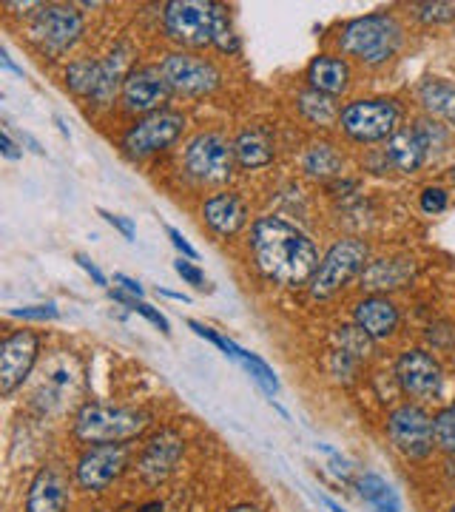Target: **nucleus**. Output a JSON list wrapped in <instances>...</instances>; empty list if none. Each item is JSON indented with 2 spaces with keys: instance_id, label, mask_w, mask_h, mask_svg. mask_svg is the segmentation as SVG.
I'll list each match as a JSON object with an SVG mask.
<instances>
[{
  "instance_id": "nucleus-49",
  "label": "nucleus",
  "mask_w": 455,
  "mask_h": 512,
  "mask_svg": "<svg viewBox=\"0 0 455 512\" xmlns=\"http://www.w3.org/2000/svg\"><path fill=\"white\" fill-rule=\"evenodd\" d=\"M228 512H262L256 504H251V501H242V504H234Z\"/></svg>"
},
{
  "instance_id": "nucleus-2",
  "label": "nucleus",
  "mask_w": 455,
  "mask_h": 512,
  "mask_svg": "<svg viewBox=\"0 0 455 512\" xmlns=\"http://www.w3.org/2000/svg\"><path fill=\"white\" fill-rule=\"evenodd\" d=\"M404 43H407V29L396 12H370L350 18L336 29L333 37L336 52L364 69L390 66L401 55Z\"/></svg>"
},
{
  "instance_id": "nucleus-37",
  "label": "nucleus",
  "mask_w": 455,
  "mask_h": 512,
  "mask_svg": "<svg viewBox=\"0 0 455 512\" xmlns=\"http://www.w3.org/2000/svg\"><path fill=\"white\" fill-rule=\"evenodd\" d=\"M188 328L194 330V333H197L200 339H208L211 345H217V348L222 350L225 356H231L234 362H239V350H242V348H239L237 342H231L228 336H222L219 330L208 328V325H202V322H197V319H188Z\"/></svg>"
},
{
  "instance_id": "nucleus-9",
  "label": "nucleus",
  "mask_w": 455,
  "mask_h": 512,
  "mask_svg": "<svg viewBox=\"0 0 455 512\" xmlns=\"http://www.w3.org/2000/svg\"><path fill=\"white\" fill-rule=\"evenodd\" d=\"M393 379L399 384L401 396H407V402L433 404L441 402L444 387H447V373L436 353L430 348H404L393 362Z\"/></svg>"
},
{
  "instance_id": "nucleus-8",
  "label": "nucleus",
  "mask_w": 455,
  "mask_h": 512,
  "mask_svg": "<svg viewBox=\"0 0 455 512\" xmlns=\"http://www.w3.org/2000/svg\"><path fill=\"white\" fill-rule=\"evenodd\" d=\"M370 262V245L362 237H342L322 254V262L310 279L308 291L313 299H330L345 291L353 279L364 274Z\"/></svg>"
},
{
  "instance_id": "nucleus-18",
  "label": "nucleus",
  "mask_w": 455,
  "mask_h": 512,
  "mask_svg": "<svg viewBox=\"0 0 455 512\" xmlns=\"http://www.w3.org/2000/svg\"><path fill=\"white\" fill-rule=\"evenodd\" d=\"M182 453H185V439H182L177 430L165 427V430L154 433L143 444V453L137 458V473L151 487L154 484H163L165 478L177 470Z\"/></svg>"
},
{
  "instance_id": "nucleus-40",
  "label": "nucleus",
  "mask_w": 455,
  "mask_h": 512,
  "mask_svg": "<svg viewBox=\"0 0 455 512\" xmlns=\"http://www.w3.org/2000/svg\"><path fill=\"white\" fill-rule=\"evenodd\" d=\"M97 214L109 222L117 234H123V239H128V242H134V239H137V225H134V220H131V217H123V214H111V211H106V208H100Z\"/></svg>"
},
{
  "instance_id": "nucleus-29",
  "label": "nucleus",
  "mask_w": 455,
  "mask_h": 512,
  "mask_svg": "<svg viewBox=\"0 0 455 512\" xmlns=\"http://www.w3.org/2000/svg\"><path fill=\"white\" fill-rule=\"evenodd\" d=\"M356 490L362 495V501H367L373 512H401V498L393 490V484L379 473H364L356 481Z\"/></svg>"
},
{
  "instance_id": "nucleus-28",
  "label": "nucleus",
  "mask_w": 455,
  "mask_h": 512,
  "mask_svg": "<svg viewBox=\"0 0 455 512\" xmlns=\"http://www.w3.org/2000/svg\"><path fill=\"white\" fill-rule=\"evenodd\" d=\"M63 80H66V89L80 97V100H94V94L100 89V60L94 57H77L66 66L63 72Z\"/></svg>"
},
{
  "instance_id": "nucleus-36",
  "label": "nucleus",
  "mask_w": 455,
  "mask_h": 512,
  "mask_svg": "<svg viewBox=\"0 0 455 512\" xmlns=\"http://www.w3.org/2000/svg\"><path fill=\"white\" fill-rule=\"evenodd\" d=\"M419 208L427 217H438L450 208V191L444 185H424L419 191Z\"/></svg>"
},
{
  "instance_id": "nucleus-25",
  "label": "nucleus",
  "mask_w": 455,
  "mask_h": 512,
  "mask_svg": "<svg viewBox=\"0 0 455 512\" xmlns=\"http://www.w3.org/2000/svg\"><path fill=\"white\" fill-rule=\"evenodd\" d=\"M416 103L427 117L455 128V83L444 77H424L416 86Z\"/></svg>"
},
{
  "instance_id": "nucleus-14",
  "label": "nucleus",
  "mask_w": 455,
  "mask_h": 512,
  "mask_svg": "<svg viewBox=\"0 0 455 512\" xmlns=\"http://www.w3.org/2000/svg\"><path fill=\"white\" fill-rule=\"evenodd\" d=\"M40 359V336L35 330H12L0 342V396H15L32 376Z\"/></svg>"
},
{
  "instance_id": "nucleus-27",
  "label": "nucleus",
  "mask_w": 455,
  "mask_h": 512,
  "mask_svg": "<svg viewBox=\"0 0 455 512\" xmlns=\"http://www.w3.org/2000/svg\"><path fill=\"white\" fill-rule=\"evenodd\" d=\"M296 111L299 117L308 123V126L319 128V131H328V128L339 126V114H342V106L336 97H328L322 92H313V89H302L296 94Z\"/></svg>"
},
{
  "instance_id": "nucleus-32",
  "label": "nucleus",
  "mask_w": 455,
  "mask_h": 512,
  "mask_svg": "<svg viewBox=\"0 0 455 512\" xmlns=\"http://www.w3.org/2000/svg\"><path fill=\"white\" fill-rule=\"evenodd\" d=\"M407 15L421 26H444L455 20V3L450 0H427V3H410Z\"/></svg>"
},
{
  "instance_id": "nucleus-10",
  "label": "nucleus",
  "mask_w": 455,
  "mask_h": 512,
  "mask_svg": "<svg viewBox=\"0 0 455 512\" xmlns=\"http://www.w3.org/2000/svg\"><path fill=\"white\" fill-rule=\"evenodd\" d=\"M182 168L200 185H225L237 174L234 140L219 131H200L182 148Z\"/></svg>"
},
{
  "instance_id": "nucleus-1",
  "label": "nucleus",
  "mask_w": 455,
  "mask_h": 512,
  "mask_svg": "<svg viewBox=\"0 0 455 512\" xmlns=\"http://www.w3.org/2000/svg\"><path fill=\"white\" fill-rule=\"evenodd\" d=\"M248 248L259 274L279 288H305L316 274L322 254L316 239L285 217L265 214L251 225Z\"/></svg>"
},
{
  "instance_id": "nucleus-13",
  "label": "nucleus",
  "mask_w": 455,
  "mask_h": 512,
  "mask_svg": "<svg viewBox=\"0 0 455 512\" xmlns=\"http://www.w3.org/2000/svg\"><path fill=\"white\" fill-rule=\"evenodd\" d=\"M165 80L171 86V92L197 100V97H208L222 86V72L217 69L214 60L197 55V52H185V49H174L160 60Z\"/></svg>"
},
{
  "instance_id": "nucleus-48",
  "label": "nucleus",
  "mask_w": 455,
  "mask_h": 512,
  "mask_svg": "<svg viewBox=\"0 0 455 512\" xmlns=\"http://www.w3.org/2000/svg\"><path fill=\"white\" fill-rule=\"evenodd\" d=\"M134 512H165V504H163V501H148V504L137 507Z\"/></svg>"
},
{
  "instance_id": "nucleus-11",
  "label": "nucleus",
  "mask_w": 455,
  "mask_h": 512,
  "mask_svg": "<svg viewBox=\"0 0 455 512\" xmlns=\"http://www.w3.org/2000/svg\"><path fill=\"white\" fill-rule=\"evenodd\" d=\"M163 32L185 52L214 46V0H168L163 6Z\"/></svg>"
},
{
  "instance_id": "nucleus-7",
  "label": "nucleus",
  "mask_w": 455,
  "mask_h": 512,
  "mask_svg": "<svg viewBox=\"0 0 455 512\" xmlns=\"http://www.w3.org/2000/svg\"><path fill=\"white\" fill-rule=\"evenodd\" d=\"M185 128H188V117L180 109L168 106L163 111L137 117L120 134V151L126 154L128 160L143 163V160H151V157L168 151L185 134Z\"/></svg>"
},
{
  "instance_id": "nucleus-54",
  "label": "nucleus",
  "mask_w": 455,
  "mask_h": 512,
  "mask_svg": "<svg viewBox=\"0 0 455 512\" xmlns=\"http://www.w3.org/2000/svg\"><path fill=\"white\" fill-rule=\"evenodd\" d=\"M447 512H455V501H453V504H450V507H447Z\"/></svg>"
},
{
  "instance_id": "nucleus-30",
  "label": "nucleus",
  "mask_w": 455,
  "mask_h": 512,
  "mask_svg": "<svg viewBox=\"0 0 455 512\" xmlns=\"http://www.w3.org/2000/svg\"><path fill=\"white\" fill-rule=\"evenodd\" d=\"M214 49L219 55L234 57L242 49V40L234 26V15L225 3H214Z\"/></svg>"
},
{
  "instance_id": "nucleus-51",
  "label": "nucleus",
  "mask_w": 455,
  "mask_h": 512,
  "mask_svg": "<svg viewBox=\"0 0 455 512\" xmlns=\"http://www.w3.org/2000/svg\"><path fill=\"white\" fill-rule=\"evenodd\" d=\"M157 293H163V296H168V299H177V302H191L185 293H174V291H165V288H157Z\"/></svg>"
},
{
  "instance_id": "nucleus-44",
  "label": "nucleus",
  "mask_w": 455,
  "mask_h": 512,
  "mask_svg": "<svg viewBox=\"0 0 455 512\" xmlns=\"http://www.w3.org/2000/svg\"><path fill=\"white\" fill-rule=\"evenodd\" d=\"M114 282L120 285V291L131 293V296H137V299H143V296H146V288H143V285H140V279H134V276L114 274Z\"/></svg>"
},
{
  "instance_id": "nucleus-47",
  "label": "nucleus",
  "mask_w": 455,
  "mask_h": 512,
  "mask_svg": "<svg viewBox=\"0 0 455 512\" xmlns=\"http://www.w3.org/2000/svg\"><path fill=\"white\" fill-rule=\"evenodd\" d=\"M0 63H3V66H6L9 72H15L18 77H23V69H20V66H15V60L9 57V52H6V49H0Z\"/></svg>"
},
{
  "instance_id": "nucleus-22",
  "label": "nucleus",
  "mask_w": 455,
  "mask_h": 512,
  "mask_svg": "<svg viewBox=\"0 0 455 512\" xmlns=\"http://www.w3.org/2000/svg\"><path fill=\"white\" fill-rule=\"evenodd\" d=\"M305 83L313 92H322L339 100L353 86V63L339 52H319L305 69Z\"/></svg>"
},
{
  "instance_id": "nucleus-12",
  "label": "nucleus",
  "mask_w": 455,
  "mask_h": 512,
  "mask_svg": "<svg viewBox=\"0 0 455 512\" xmlns=\"http://www.w3.org/2000/svg\"><path fill=\"white\" fill-rule=\"evenodd\" d=\"M128 461H131L128 444H94V447H83L77 461H74L72 481L77 484L80 493H106L123 478V473L128 470Z\"/></svg>"
},
{
  "instance_id": "nucleus-26",
  "label": "nucleus",
  "mask_w": 455,
  "mask_h": 512,
  "mask_svg": "<svg viewBox=\"0 0 455 512\" xmlns=\"http://www.w3.org/2000/svg\"><path fill=\"white\" fill-rule=\"evenodd\" d=\"M299 165L305 171V177L316 180V183H333L345 174V154L339 148L328 143V140H313L302 157H299Z\"/></svg>"
},
{
  "instance_id": "nucleus-50",
  "label": "nucleus",
  "mask_w": 455,
  "mask_h": 512,
  "mask_svg": "<svg viewBox=\"0 0 455 512\" xmlns=\"http://www.w3.org/2000/svg\"><path fill=\"white\" fill-rule=\"evenodd\" d=\"M322 504H325L330 512H347L342 504H336V501H333V498H328V495H322Z\"/></svg>"
},
{
  "instance_id": "nucleus-17",
  "label": "nucleus",
  "mask_w": 455,
  "mask_h": 512,
  "mask_svg": "<svg viewBox=\"0 0 455 512\" xmlns=\"http://www.w3.org/2000/svg\"><path fill=\"white\" fill-rule=\"evenodd\" d=\"M202 225L219 239H231L242 234L251 222V208L242 194L231 191V188H222L214 191L211 197H205L200 208Z\"/></svg>"
},
{
  "instance_id": "nucleus-34",
  "label": "nucleus",
  "mask_w": 455,
  "mask_h": 512,
  "mask_svg": "<svg viewBox=\"0 0 455 512\" xmlns=\"http://www.w3.org/2000/svg\"><path fill=\"white\" fill-rule=\"evenodd\" d=\"M433 427H436V447L444 456H455V399L441 404L433 413Z\"/></svg>"
},
{
  "instance_id": "nucleus-23",
  "label": "nucleus",
  "mask_w": 455,
  "mask_h": 512,
  "mask_svg": "<svg viewBox=\"0 0 455 512\" xmlns=\"http://www.w3.org/2000/svg\"><path fill=\"white\" fill-rule=\"evenodd\" d=\"M131 60H134V52H131L126 40H120L109 55L100 60V89L91 100L97 109H109L114 100H120L123 83H126L128 72L134 69Z\"/></svg>"
},
{
  "instance_id": "nucleus-33",
  "label": "nucleus",
  "mask_w": 455,
  "mask_h": 512,
  "mask_svg": "<svg viewBox=\"0 0 455 512\" xmlns=\"http://www.w3.org/2000/svg\"><path fill=\"white\" fill-rule=\"evenodd\" d=\"M239 365L254 376V382L259 384L268 396H276V393H279V376H276V370H273L265 359H259L256 353L242 348L239 350Z\"/></svg>"
},
{
  "instance_id": "nucleus-31",
  "label": "nucleus",
  "mask_w": 455,
  "mask_h": 512,
  "mask_svg": "<svg viewBox=\"0 0 455 512\" xmlns=\"http://www.w3.org/2000/svg\"><path fill=\"white\" fill-rule=\"evenodd\" d=\"M333 336H336V342H339V348L336 350H342L347 356L359 359L362 365L373 356V350H376V342H373L364 330L356 328L353 322H350V325H339Z\"/></svg>"
},
{
  "instance_id": "nucleus-16",
  "label": "nucleus",
  "mask_w": 455,
  "mask_h": 512,
  "mask_svg": "<svg viewBox=\"0 0 455 512\" xmlns=\"http://www.w3.org/2000/svg\"><path fill=\"white\" fill-rule=\"evenodd\" d=\"M350 319L376 345L379 342H393L401 333V325H404L399 302L393 296H382V293H364V296H359L353 302V308H350Z\"/></svg>"
},
{
  "instance_id": "nucleus-43",
  "label": "nucleus",
  "mask_w": 455,
  "mask_h": 512,
  "mask_svg": "<svg viewBox=\"0 0 455 512\" xmlns=\"http://www.w3.org/2000/svg\"><path fill=\"white\" fill-rule=\"evenodd\" d=\"M0 154H3L6 160H20V157H23V148H18V143L12 140L9 128L0 131Z\"/></svg>"
},
{
  "instance_id": "nucleus-15",
  "label": "nucleus",
  "mask_w": 455,
  "mask_h": 512,
  "mask_svg": "<svg viewBox=\"0 0 455 512\" xmlns=\"http://www.w3.org/2000/svg\"><path fill=\"white\" fill-rule=\"evenodd\" d=\"M174 97L168 80H165L160 63H143L128 72L123 92H120V109L134 117H146L154 111L168 109V100Z\"/></svg>"
},
{
  "instance_id": "nucleus-42",
  "label": "nucleus",
  "mask_w": 455,
  "mask_h": 512,
  "mask_svg": "<svg viewBox=\"0 0 455 512\" xmlns=\"http://www.w3.org/2000/svg\"><path fill=\"white\" fill-rule=\"evenodd\" d=\"M74 262H77V265H80V268H83V271H86L91 279H94V285H103V288H106V282H109V279H106V274H103V271H100V268L91 262V256L77 254L74 256Z\"/></svg>"
},
{
  "instance_id": "nucleus-35",
  "label": "nucleus",
  "mask_w": 455,
  "mask_h": 512,
  "mask_svg": "<svg viewBox=\"0 0 455 512\" xmlns=\"http://www.w3.org/2000/svg\"><path fill=\"white\" fill-rule=\"evenodd\" d=\"M111 299L114 302H120V305H126L128 311H134V313H140L143 319H148L154 328L160 330V333H165V336H171V325H168V319H165L163 313H160V308H154V305H148L146 299H137V296H131V293L126 291H111Z\"/></svg>"
},
{
  "instance_id": "nucleus-41",
  "label": "nucleus",
  "mask_w": 455,
  "mask_h": 512,
  "mask_svg": "<svg viewBox=\"0 0 455 512\" xmlns=\"http://www.w3.org/2000/svg\"><path fill=\"white\" fill-rule=\"evenodd\" d=\"M165 234H168V239H171V245H174V248H177V251H180V254L185 256V259H200V254H197V248H194V245H191L188 239L182 237L180 228L168 225V228H165Z\"/></svg>"
},
{
  "instance_id": "nucleus-3",
  "label": "nucleus",
  "mask_w": 455,
  "mask_h": 512,
  "mask_svg": "<svg viewBox=\"0 0 455 512\" xmlns=\"http://www.w3.org/2000/svg\"><path fill=\"white\" fill-rule=\"evenodd\" d=\"M154 416L143 407L86 402L72 419V439L83 447L94 444H128L146 436Z\"/></svg>"
},
{
  "instance_id": "nucleus-20",
  "label": "nucleus",
  "mask_w": 455,
  "mask_h": 512,
  "mask_svg": "<svg viewBox=\"0 0 455 512\" xmlns=\"http://www.w3.org/2000/svg\"><path fill=\"white\" fill-rule=\"evenodd\" d=\"M69 504H72L69 476L55 464H43L29 481L23 512H66Z\"/></svg>"
},
{
  "instance_id": "nucleus-45",
  "label": "nucleus",
  "mask_w": 455,
  "mask_h": 512,
  "mask_svg": "<svg viewBox=\"0 0 455 512\" xmlns=\"http://www.w3.org/2000/svg\"><path fill=\"white\" fill-rule=\"evenodd\" d=\"M441 478H444L447 490H453L455 493V456H447L444 467H441Z\"/></svg>"
},
{
  "instance_id": "nucleus-38",
  "label": "nucleus",
  "mask_w": 455,
  "mask_h": 512,
  "mask_svg": "<svg viewBox=\"0 0 455 512\" xmlns=\"http://www.w3.org/2000/svg\"><path fill=\"white\" fill-rule=\"evenodd\" d=\"M9 316L26 319V322H55V319H60V308H57L55 302H46V305H23V308H12Z\"/></svg>"
},
{
  "instance_id": "nucleus-53",
  "label": "nucleus",
  "mask_w": 455,
  "mask_h": 512,
  "mask_svg": "<svg viewBox=\"0 0 455 512\" xmlns=\"http://www.w3.org/2000/svg\"><path fill=\"white\" fill-rule=\"evenodd\" d=\"M447 177H450V180H453V183H455V163L450 165V171H447Z\"/></svg>"
},
{
  "instance_id": "nucleus-6",
  "label": "nucleus",
  "mask_w": 455,
  "mask_h": 512,
  "mask_svg": "<svg viewBox=\"0 0 455 512\" xmlns=\"http://www.w3.org/2000/svg\"><path fill=\"white\" fill-rule=\"evenodd\" d=\"M83 35H86V18L74 3H43L35 18L29 20V40L49 60L72 52Z\"/></svg>"
},
{
  "instance_id": "nucleus-39",
  "label": "nucleus",
  "mask_w": 455,
  "mask_h": 512,
  "mask_svg": "<svg viewBox=\"0 0 455 512\" xmlns=\"http://www.w3.org/2000/svg\"><path fill=\"white\" fill-rule=\"evenodd\" d=\"M174 271H177V276H180L185 285H191V288H197V291H208V279L202 274V268H197L191 259L180 256V259L174 262Z\"/></svg>"
},
{
  "instance_id": "nucleus-24",
  "label": "nucleus",
  "mask_w": 455,
  "mask_h": 512,
  "mask_svg": "<svg viewBox=\"0 0 455 512\" xmlns=\"http://www.w3.org/2000/svg\"><path fill=\"white\" fill-rule=\"evenodd\" d=\"M234 157L242 171H259L276 160V137L271 128L248 126L234 137Z\"/></svg>"
},
{
  "instance_id": "nucleus-52",
  "label": "nucleus",
  "mask_w": 455,
  "mask_h": 512,
  "mask_svg": "<svg viewBox=\"0 0 455 512\" xmlns=\"http://www.w3.org/2000/svg\"><path fill=\"white\" fill-rule=\"evenodd\" d=\"M55 123H57V126H60V134H63V137L69 140V128L63 126V117H57V114H55Z\"/></svg>"
},
{
  "instance_id": "nucleus-21",
  "label": "nucleus",
  "mask_w": 455,
  "mask_h": 512,
  "mask_svg": "<svg viewBox=\"0 0 455 512\" xmlns=\"http://www.w3.org/2000/svg\"><path fill=\"white\" fill-rule=\"evenodd\" d=\"M384 157L390 163V171H399L404 177L410 174H419L424 165L433 160L430 154V146H427V137L421 126L413 120L407 126H401L387 143H384Z\"/></svg>"
},
{
  "instance_id": "nucleus-46",
  "label": "nucleus",
  "mask_w": 455,
  "mask_h": 512,
  "mask_svg": "<svg viewBox=\"0 0 455 512\" xmlns=\"http://www.w3.org/2000/svg\"><path fill=\"white\" fill-rule=\"evenodd\" d=\"M20 146H26L29 151H35L37 157H43V154H46V151H43V146L37 143V140L32 137V134H29V131H23V137H20Z\"/></svg>"
},
{
  "instance_id": "nucleus-19",
  "label": "nucleus",
  "mask_w": 455,
  "mask_h": 512,
  "mask_svg": "<svg viewBox=\"0 0 455 512\" xmlns=\"http://www.w3.org/2000/svg\"><path fill=\"white\" fill-rule=\"evenodd\" d=\"M416 259L407 254L393 256H376L367 262L364 274L359 276V288L362 293H382V296H393V293L410 288V282L416 279Z\"/></svg>"
},
{
  "instance_id": "nucleus-4",
  "label": "nucleus",
  "mask_w": 455,
  "mask_h": 512,
  "mask_svg": "<svg viewBox=\"0 0 455 512\" xmlns=\"http://www.w3.org/2000/svg\"><path fill=\"white\" fill-rule=\"evenodd\" d=\"M407 109L393 94H373V97H356L342 106L339 114V131L342 137L356 146H379L387 143L401 126H404Z\"/></svg>"
},
{
  "instance_id": "nucleus-5",
  "label": "nucleus",
  "mask_w": 455,
  "mask_h": 512,
  "mask_svg": "<svg viewBox=\"0 0 455 512\" xmlns=\"http://www.w3.org/2000/svg\"><path fill=\"white\" fill-rule=\"evenodd\" d=\"M384 433L404 461H427L438 450L433 413L424 404L401 402L390 407L384 416Z\"/></svg>"
},
{
  "instance_id": "nucleus-55",
  "label": "nucleus",
  "mask_w": 455,
  "mask_h": 512,
  "mask_svg": "<svg viewBox=\"0 0 455 512\" xmlns=\"http://www.w3.org/2000/svg\"><path fill=\"white\" fill-rule=\"evenodd\" d=\"M453 328H455V325H453Z\"/></svg>"
}]
</instances>
